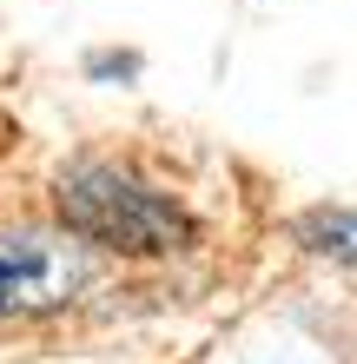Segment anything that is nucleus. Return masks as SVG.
Masks as SVG:
<instances>
[{"mask_svg": "<svg viewBox=\"0 0 357 364\" xmlns=\"http://www.w3.org/2000/svg\"><path fill=\"white\" fill-rule=\"evenodd\" d=\"M53 212L73 239L126 252V259H172L199 239V219L172 192L133 179L113 159H79L53 179Z\"/></svg>", "mask_w": 357, "mask_h": 364, "instance_id": "f257e3e1", "label": "nucleus"}, {"mask_svg": "<svg viewBox=\"0 0 357 364\" xmlns=\"http://www.w3.org/2000/svg\"><path fill=\"white\" fill-rule=\"evenodd\" d=\"M291 239L304 252H318V259L357 265V205H311L304 219L291 225Z\"/></svg>", "mask_w": 357, "mask_h": 364, "instance_id": "7ed1b4c3", "label": "nucleus"}, {"mask_svg": "<svg viewBox=\"0 0 357 364\" xmlns=\"http://www.w3.org/2000/svg\"><path fill=\"white\" fill-rule=\"evenodd\" d=\"M87 252L79 239H60V232H33L13 225L0 232V318H33V311H60L87 291Z\"/></svg>", "mask_w": 357, "mask_h": 364, "instance_id": "f03ea898", "label": "nucleus"}]
</instances>
